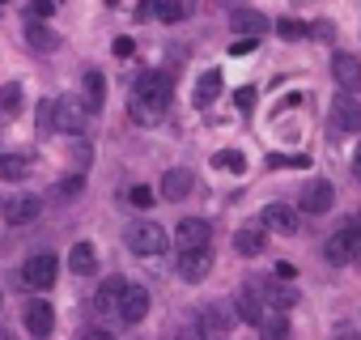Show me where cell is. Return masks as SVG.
<instances>
[{"instance_id":"1","label":"cell","mask_w":361,"mask_h":340,"mask_svg":"<svg viewBox=\"0 0 361 340\" xmlns=\"http://www.w3.org/2000/svg\"><path fill=\"white\" fill-rule=\"evenodd\" d=\"M170 94H174L170 73H145V77L136 81V94H132V107H128L132 119L145 123V128L161 123V115H166V107H170Z\"/></svg>"},{"instance_id":"2","label":"cell","mask_w":361,"mask_h":340,"mask_svg":"<svg viewBox=\"0 0 361 340\" xmlns=\"http://www.w3.org/2000/svg\"><path fill=\"white\" fill-rule=\"evenodd\" d=\"M123 243H128V251H136V255H161V251L170 247V234H166L157 221H132V226L123 230Z\"/></svg>"},{"instance_id":"3","label":"cell","mask_w":361,"mask_h":340,"mask_svg":"<svg viewBox=\"0 0 361 340\" xmlns=\"http://www.w3.org/2000/svg\"><path fill=\"white\" fill-rule=\"evenodd\" d=\"M56 272H60L56 255H30V260L22 264V272H18V281H22L26 289H51V285H56Z\"/></svg>"},{"instance_id":"4","label":"cell","mask_w":361,"mask_h":340,"mask_svg":"<svg viewBox=\"0 0 361 340\" xmlns=\"http://www.w3.org/2000/svg\"><path fill=\"white\" fill-rule=\"evenodd\" d=\"M213 272V251L209 247H188V251H178V277H183L188 285L204 281Z\"/></svg>"},{"instance_id":"5","label":"cell","mask_w":361,"mask_h":340,"mask_svg":"<svg viewBox=\"0 0 361 340\" xmlns=\"http://www.w3.org/2000/svg\"><path fill=\"white\" fill-rule=\"evenodd\" d=\"M357 243H361V217L357 221H348V226H340L331 238H327V260L331 264H344V260H353V251H357Z\"/></svg>"},{"instance_id":"6","label":"cell","mask_w":361,"mask_h":340,"mask_svg":"<svg viewBox=\"0 0 361 340\" xmlns=\"http://www.w3.org/2000/svg\"><path fill=\"white\" fill-rule=\"evenodd\" d=\"M51 123H56L60 132H81V128H85V102H77V98H56V102H51Z\"/></svg>"},{"instance_id":"7","label":"cell","mask_w":361,"mask_h":340,"mask_svg":"<svg viewBox=\"0 0 361 340\" xmlns=\"http://www.w3.org/2000/svg\"><path fill=\"white\" fill-rule=\"evenodd\" d=\"M115 315H119L123 323H140V319L149 315V289H140V285H123Z\"/></svg>"},{"instance_id":"8","label":"cell","mask_w":361,"mask_h":340,"mask_svg":"<svg viewBox=\"0 0 361 340\" xmlns=\"http://www.w3.org/2000/svg\"><path fill=\"white\" fill-rule=\"evenodd\" d=\"M331 77H336V85H340L344 94H357V90H361V60L348 56V51H336V56H331Z\"/></svg>"},{"instance_id":"9","label":"cell","mask_w":361,"mask_h":340,"mask_svg":"<svg viewBox=\"0 0 361 340\" xmlns=\"http://www.w3.org/2000/svg\"><path fill=\"white\" fill-rule=\"evenodd\" d=\"M39 213H43V200H39V196H30V192L13 196V200L5 205V221H9V226H30Z\"/></svg>"},{"instance_id":"10","label":"cell","mask_w":361,"mask_h":340,"mask_svg":"<svg viewBox=\"0 0 361 340\" xmlns=\"http://www.w3.org/2000/svg\"><path fill=\"white\" fill-rule=\"evenodd\" d=\"M174 243H178V251H188V247H209V221L183 217V221L174 226Z\"/></svg>"},{"instance_id":"11","label":"cell","mask_w":361,"mask_h":340,"mask_svg":"<svg viewBox=\"0 0 361 340\" xmlns=\"http://www.w3.org/2000/svg\"><path fill=\"white\" fill-rule=\"evenodd\" d=\"M331 123L344 128V132H361V102L340 90V98H336V107H331Z\"/></svg>"},{"instance_id":"12","label":"cell","mask_w":361,"mask_h":340,"mask_svg":"<svg viewBox=\"0 0 361 340\" xmlns=\"http://www.w3.org/2000/svg\"><path fill=\"white\" fill-rule=\"evenodd\" d=\"M183 13H188V9H183V0H145V5L136 9L140 22H145V18H157V22H170V26H174V22H183Z\"/></svg>"},{"instance_id":"13","label":"cell","mask_w":361,"mask_h":340,"mask_svg":"<svg viewBox=\"0 0 361 340\" xmlns=\"http://www.w3.org/2000/svg\"><path fill=\"white\" fill-rule=\"evenodd\" d=\"M264 226L276 230V234H298V230H302V217H298L289 205H268V209H264Z\"/></svg>"},{"instance_id":"14","label":"cell","mask_w":361,"mask_h":340,"mask_svg":"<svg viewBox=\"0 0 361 340\" xmlns=\"http://www.w3.org/2000/svg\"><path fill=\"white\" fill-rule=\"evenodd\" d=\"M230 26H234V35H247V39H259V35H268V18H264L259 9H234Z\"/></svg>"},{"instance_id":"15","label":"cell","mask_w":361,"mask_h":340,"mask_svg":"<svg viewBox=\"0 0 361 340\" xmlns=\"http://www.w3.org/2000/svg\"><path fill=\"white\" fill-rule=\"evenodd\" d=\"M26 327H30V336H51V327H56V306H51V302H30V306H26Z\"/></svg>"},{"instance_id":"16","label":"cell","mask_w":361,"mask_h":340,"mask_svg":"<svg viewBox=\"0 0 361 340\" xmlns=\"http://www.w3.org/2000/svg\"><path fill=\"white\" fill-rule=\"evenodd\" d=\"M331 205H336V192H331V183H327V179L310 183V192H306V213L323 217V213H331Z\"/></svg>"},{"instance_id":"17","label":"cell","mask_w":361,"mask_h":340,"mask_svg":"<svg viewBox=\"0 0 361 340\" xmlns=\"http://www.w3.org/2000/svg\"><path fill=\"white\" fill-rule=\"evenodd\" d=\"M188 192H192V170H166L161 196H166V200H183Z\"/></svg>"},{"instance_id":"18","label":"cell","mask_w":361,"mask_h":340,"mask_svg":"<svg viewBox=\"0 0 361 340\" xmlns=\"http://www.w3.org/2000/svg\"><path fill=\"white\" fill-rule=\"evenodd\" d=\"M68 268H73L77 277H90V272H98V251H94L90 243H77V247L68 251Z\"/></svg>"},{"instance_id":"19","label":"cell","mask_w":361,"mask_h":340,"mask_svg":"<svg viewBox=\"0 0 361 340\" xmlns=\"http://www.w3.org/2000/svg\"><path fill=\"white\" fill-rule=\"evenodd\" d=\"M259 340H289V319H285V310L259 315Z\"/></svg>"},{"instance_id":"20","label":"cell","mask_w":361,"mask_h":340,"mask_svg":"<svg viewBox=\"0 0 361 340\" xmlns=\"http://www.w3.org/2000/svg\"><path fill=\"white\" fill-rule=\"evenodd\" d=\"M217 94H221V68H209V73L196 81V107H209Z\"/></svg>"},{"instance_id":"21","label":"cell","mask_w":361,"mask_h":340,"mask_svg":"<svg viewBox=\"0 0 361 340\" xmlns=\"http://www.w3.org/2000/svg\"><path fill=\"white\" fill-rule=\"evenodd\" d=\"M119 293H123V281H106V285L98 289V298H94V310H98V315H115Z\"/></svg>"},{"instance_id":"22","label":"cell","mask_w":361,"mask_h":340,"mask_svg":"<svg viewBox=\"0 0 361 340\" xmlns=\"http://www.w3.org/2000/svg\"><path fill=\"white\" fill-rule=\"evenodd\" d=\"M26 175H30V157H22V153L0 157V179H26Z\"/></svg>"},{"instance_id":"23","label":"cell","mask_w":361,"mask_h":340,"mask_svg":"<svg viewBox=\"0 0 361 340\" xmlns=\"http://www.w3.org/2000/svg\"><path fill=\"white\" fill-rule=\"evenodd\" d=\"M85 98H90V102H85L90 111H102V102H106V81H102V73H94V68L85 73Z\"/></svg>"},{"instance_id":"24","label":"cell","mask_w":361,"mask_h":340,"mask_svg":"<svg viewBox=\"0 0 361 340\" xmlns=\"http://www.w3.org/2000/svg\"><path fill=\"white\" fill-rule=\"evenodd\" d=\"M22 111V85H0V123Z\"/></svg>"},{"instance_id":"25","label":"cell","mask_w":361,"mask_h":340,"mask_svg":"<svg viewBox=\"0 0 361 340\" xmlns=\"http://www.w3.org/2000/svg\"><path fill=\"white\" fill-rule=\"evenodd\" d=\"M234 251L247 255V260L259 255V251H264V234H259V230H238V234H234Z\"/></svg>"},{"instance_id":"26","label":"cell","mask_w":361,"mask_h":340,"mask_svg":"<svg viewBox=\"0 0 361 340\" xmlns=\"http://www.w3.org/2000/svg\"><path fill=\"white\" fill-rule=\"evenodd\" d=\"M276 35H281L285 43H298V39H306V35H310V26H306V22H298V18H281V22H276Z\"/></svg>"},{"instance_id":"27","label":"cell","mask_w":361,"mask_h":340,"mask_svg":"<svg viewBox=\"0 0 361 340\" xmlns=\"http://www.w3.org/2000/svg\"><path fill=\"white\" fill-rule=\"evenodd\" d=\"M26 43H30L35 51H51V47H56V35H51L47 26H39V22H30V30H26Z\"/></svg>"},{"instance_id":"28","label":"cell","mask_w":361,"mask_h":340,"mask_svg":"<svg viewBox=\"0 0 361 340\" xmlns=\"http://www.w3.org/2000/svg\"><path fill=\"white\" fill-rule=\"evenodd\" d=\"M200 327H204L209 336H221V332L230 327V315H226V310H217V306H209V310L200 315Z\"/></svg>"},{"instance_id":"29","label":"cell","mask_w":361,"mask_h":340,"mask_svg":"<svg viewBox=\"0 0 361 340\" xmlns=\"http://www.w3.org/2000/svg\"><path fill=\"white\" fill-rule=\"evenodd\" d=\"M213 166H221V170H234V175H243V170H247V157H243L238 149H221V153L213 157Z\"/></svg>"},{"instance_id":"30","label":"cell","mask_w":361,"mask_h":340,"mask_svg":"<svg viewBox=\"0 0 361 340\" xmlns=\"http://www.w3.org/2000/svg\"><path fill=\"white\" fill-rule=\"evenodd\" d=\"M259 315H264V302H259L255 293H243V298H238V319H247V323H259Z\"/></svg>"},{"instance_id":"31","label":"cell","mask_w":361,"mask_h":340,"mask_svg":"<svg viewBox=\"0 0 361 340\" xmlns=\"http://www.w3.org/2000/svg\"><path fill=\"white\" fill-rule=\"evenodd\" d=\"M81 183H85L81 175H73V179H64V183L56 188V200H68V196H77V192H81Z\"/></svg>"},{"instance_id":"32","label":"cell","mask_w":361,"mask_h":340,"mask_svg":"<svg viewBox=\"0 0 361 340\" xmlns=\"http://www.w3.org/2000/svg\"><path fill=\"white\" fill-rule=\"evenodd\" d=\"M128 205H132V209H149V205H153V192H149V188H132V192H128Z\"/></svg>"},{"instance_id":"33","label":"cell","mask_w":361,"mask_h":340,"mask_svg":"<svg viewBox=\"0 0 361 340\" xmlns=\"http://www.w3.org/2000/svg\"><path fill=\"white\" fill-rule=\"evenodd\" d=\"M51 13H56V0H30V18H35V22L51 18Z\"/></svg>"},{"instance_id":"34","label":"cell","mask_w":361,"mask_h":340,"mask_svg":"<svg viewBox=\"0 0 361 340\" xmlns=\"http://www.w3.org/2000/svg\"><path fill=\"white\" fill-rule=\"evenodd\" d=\"M234 102H238V111H243V115H251V107H255V90H251V85H247V90H238V98H234Z\"/></svg>"},{"instance_id":"35","label":"cell","mask_w":361,"mask_h":340,"mask_svg":"<svg viewBox=\"0 0 361 340\" xmlns=\"http://www.w3.org/2000/svg\"><path fill=\"white\" fill-rule=\"evenodd\" d=\"M259 47V39H238L234 47H230V56H247V51H255Z\"/></svg>"},{"instance_id":"36","label":"cell","mask_w":361,"mask_h":340,"mask_svg":"<svg viewBox=\"0 0 361 340\" xmlns=\"http://www.w3.org/2000/svg\"><path fill=\"white\" fill-rule=\"evenodd\" d=\"M272 272H276V281H293V277H298V268H293V264H285V260H281Z\"/></svg>"},{"instance_id":"37","label":"cell","mask_w":361,"mask_h":340,"mask_svg":"<svg viewBox=\"0 0 361 340\" xmlns=\"http://www.w3.org/2000/svg\"><path fill=\"white\" fill-rule=\"evenodd\" d=\"M115 56H132V39H115Z\"/></svg>"},{"instance_id":"38","label":"cell","mask_w":361,"mask_h":340,"mask_svg":"<svg viewBox=\"0 0 361 340\" xmlns=\"http://www.w3.org/2000/svg\"><path fill=\"white\" fill-rule=\"evenodd\" d=\"M81 340H115V336H111V332H102V327H94V332H85Z\"/></svg>"},{"instance_id":"39","label":"cell","mask_w":361,"mask_h":340,"mask_svg":"<svg viewBox=\"0 0 361 340\" xmlns=\"http://www.w3.org/2000/svg\"><path fill=\"white\" fill-rule=\"evenodd\" d=\"M353 175L361 179V145H357V153H353Z\"/></svg>"},{"instance_id":"40","label":"cell","mask_w":361,"mask_h":340,"mask_svg":"<svg viewBox=\"0 0 361 340\" xmlns=\"http://www.w3.org/2000/svg\"><path fill=\"white\" fill-rule=\"evenodd\" d=\"M353 260H357V264H361V243H357V251H353Z\"/></svg>"},{"instance_id":"41","label":"cell","mask_w":361,"mask_h":340,"mask_svg":"<svg viewBox=\"0 0 361 340\" xmlns=\"http://www.w3.org/2000/svg\"><path fill=\"white\" fill-rule=\"evenodd\" d=\"M106 5H119V0H106Z\"/></svg>"},{"instance_id":"42","label":"cell","mask_w":361,"mask_h":340,"mask_svg":"<svg viewBox=\"0 0 361 340\" xmlns=\"http://www.w3.org/2000/svg\"><path fill=\"white\" fill-rule=\"evenodd\" d=\"M0 5H5V0H0Z\"/></svg>"}]
</instances>
